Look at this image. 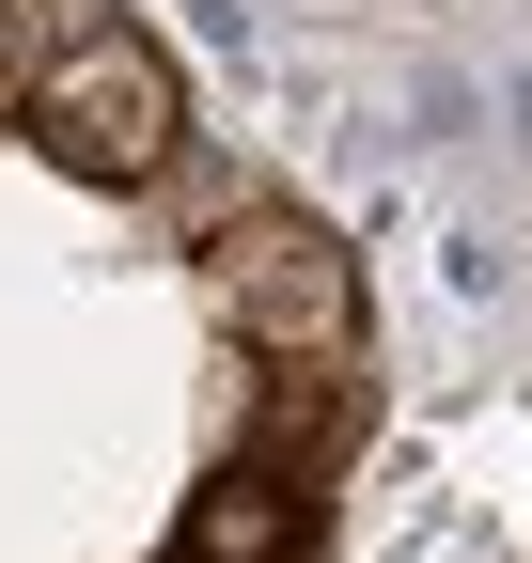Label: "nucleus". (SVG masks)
I'll return each instance as SVG.
<instances>
[{"label":"nucleus","mask_w":532,"mask_h":563,"mask_svg":"<svg viewBox=\"0 0 532 563\" xmlns=\"http://www.w3.org/2000/svg\"><path fill=\"white\" fill-rule=\"evenodd\" d=\"M32 157L47 173H79V188H157L188 157V79H173V47L157 32H125V16H63L47 63H32Z\"/></svg>","instance_id":"obj_1"},{"label":"nucleus","mask_w":532,"mask_h":563,"mask_svg":"<svg viewBox=\"0 0 532 563\" xmlns=\"http://www.w3.org/2000/svg\"><path fill=\"white\" fill-rule=\"evenodd\" d=\"M329 439H361V376H345V344H329V361H282V376H266V422H251L266 470H313Z\"/></svg>","instance_id":"obj_4"},{"label":"nucleus","mask_w":532,"mask_h":563,"mask_svg":"<svg viewBox=\"0 0 532 563\" xmlns=\"http://www.w3.org/2000/svg\"><path fill=\"white\" fill-rule=\"evenodd\" d=\"M47 32H63L47 0H0V125L32 110V63H47Z\"/></svg>","instance_id":"obj_5"},{"label":"nucleus","mask_w":532,"mask_h":563,"mask_svg":"<svg viewBox=\"0 0 532 563\" xmlns=\"http://www.w3.org/2000/svg\"><path fill=\"white\" fill-rule=\"evenodd\" d=\"M173 563H188V548H173Z\"/></svg>","instance_id":"obj_6"},{"label":"nucleus","mask_w":532,"mask_h":563,"mask_svg":"<svg viewBox=\"0 0 532 563\" xmlns=\"http://www.w3.org/2000/svg\"><path fill=\"white\" fill-rule=\"evenodd\" d=\"M188 563H313V501H298V470H266V454H220L204 485H188Z\"/></svg>","instance_id":"obj_3"},{"label":"nucleus","mask_w":532,"mask_h":563,"mask_svg":"<svg viewBox=\"0 0 532 563\" xmlns=\"http://www.w3.org/2000/svg\"><path fill=\"white\" fill-rule=\"evenodd\" d=\"M204 313L266 361H329L361 344V251L313 235V220H220L204 235Z\"/></svg>","instance_id":"obj_2"}]
</instances>
